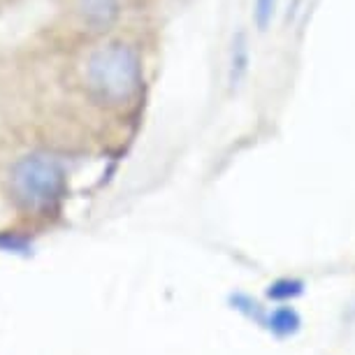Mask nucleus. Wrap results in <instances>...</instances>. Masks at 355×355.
Segmentation results:
<instances>
[{"instance_id":"obj_3","label":"nucleus","mask_w":355,"mask_h":355,"mask_svg":"<svg viewBox=\"0 0 355 355\" xmlns=\"http://www.w3.org/2000/svg\"><path fill=\"white\" fill-rule=\"evenodd\" d=\"M75 12L84 26L105 31L121 15V0H75Z\"/></svg>"},{"instance_id":"obj_2","label":"nucleus","mask_w":355,"mask_h":355,"mask_svg":"<svg viewBox=\"0 0 355 355\" xmlns=\"http://www.w3.org/2000/svg\"><path fill=\"white\" fill-rule=\"evenodd\" d=\"M12 193L26 209H46L63 193L61 167L42 156L21 158L12 167Z\"/></svg>"},{"instance_id":"obj_4","label":"nucleus","mask_w":355,"mask_h":355,"mask_svg":"<svg viewBox=\"0 0 355 355\" xmlns=\"http://www.w3.org/2000/svg\"><path fill=\"white\" fill-rule=\"evenodd\" d=\"M249 68V44H246V35L242 31L232 40V58H230V84L237 86L246 75Z\"/></svg>"},{"instance_id":"obj_7","label":"nucleus","mask_w":355,"mask_h":355,"mask_svg":"<svg viewBox=\"0 0 355 355\" xmlns=\"http://www.w3.org/2000/svg\"><path fill=\"white\" fill-rule=\"evenodd\" d=\"M274 8H277V0H256V12H253V17H256L258 31H265L267 26H270L274 17Z\"/></svg>"},{"instance_id":"obj_5","label":"nucleus","mask_w":355,"mask_h":355,"mask_svg":"<svg viewBox=\"0 0 355 355\" xmlns=\"http://www.w3.org/2000/svg\"><path fill=\"white\" fill-rule=\"evenodd\" d=\"M270 330L279 337H288V334L300 330V316L297 311L291 309V306H281V309L272 311L270 316Z\"/></svg>"},{"instance_id":"obj_1","label":"nucleus","mask_w":355,"mask_h":355,"mask_svg":"<svg viewBox=\"0 0 355 355\" xmlns=\"http://www.w3.org/2000/svg\"><path fill=\"white\" fill-rule=\"evenodd\" d=\"M142 61L125 42L93 46L84 61V86L96 103L123 105L142 91Z\"/></svg>"},{"instance_id":"obj_6","label":"nucleus","mask_w":355,"mask_h":355,"mask_svg":"<svg viewBox=\"0 0 355 355\" xmlns=\"http://www.w3.org/2000/svg\"><path fill=\"white\" fill-rule=\"evenodd\" d=\"M304 286L302 281H291V279H281L277 284L270 286V291H267V297L272 300H291V297H297V295H302Z\"/></svg>"}]
</instances>
